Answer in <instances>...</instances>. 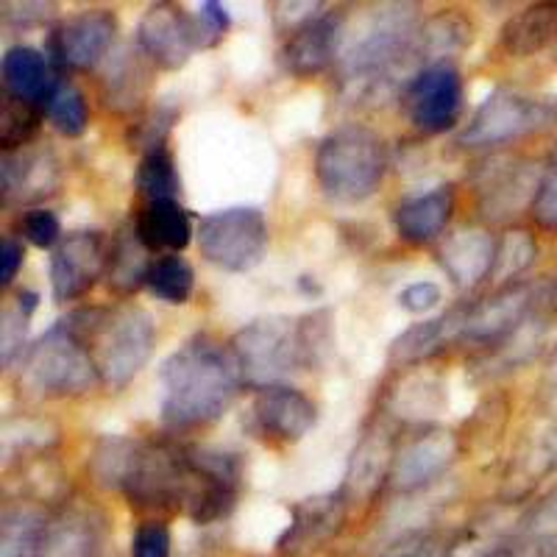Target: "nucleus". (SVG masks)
<instances>
[{
	"instance_id": "obj_27",
	"label": "nucleus",
	"mask_w": 557,
	"mask_h": 557,
	"mask_svg": "<svg viewBox=\"0 0 557 557\" xmlns=\"http://www.w3.org/2000/svg\"><path fill=\"white\" fill-rule=\"evenodd\" d=\"M57 184L59 165L48 151L23 148V151L3 153L0 193H3V203L7 207L17 201H37L42 196H51Z\"/></svg>"
},
{
	"instance_id": "obj_34",
	"label": "nucleus",
	"mask_w": 557,
	"mask_h": 557,
	"mask_svg": "<svg viewBox=\"0 0 557 557\" xmlns=\"http://www.w3.org/2000/svg\"><path fill=\"white\" fill-rule=\"evenodd\" d=\"M146 287L159 301L182 307L190 301L193 290H196V271L178 253H162V257L151 260Z\"/></svg>"
},
{
	"instance_id": "obj_42",
	"label": "nucleus",
	"mask_w": 557,
	"mask_h": 557,
	"mask_svg": "<svg viewBox=\"0 0 557 557\" xmlns=\"http://www.w3.org/2000/svg\"><path fill=\"white\" fill-rule=\"evenodd\" d=\"M176 117H178V112L171 107L151 109V112H146L143 117H137V121L128 126L126 143L143 153H151V151H157V148H168L165 146L168 134H171Z\"/></svg>"
},
{
	"instance_id": "obj_5",
	"label": "nucleus",
	"mask_w": 557,
	"mask_h": 557,
	"mask_svg": "<svg viewBox=\"0 0 557 557\" xmlns=\"http://www.w3.org/2000/svg\"><path fill=\"white\" fill-rule=\"evenodd\" d=\"M20 382L42 399H70L101 385V376L89 343L62 318L28 346L20 360Z\"/></svg>"
},
{
	"instance_id": "obj_33",
	"label": "nucleus",
	"mask_w": 557,
	"mask_h": 557,
	"mask_svg": "<svg viewBox=\"0 0 557 557\" xmlns=\"http://www.w3.org/2000/svg\"><path fill=\"white\" fill-rule=\"evenodd\" d=\"M148 253L151 251L139 243L134 226L117 232V237L112 240V253H109V287L121 296H128L146 285L148 268H151Z\"/></svg>"
},
{
	"instance_id": "obj_18",
	"label": "nucleus",
	"mask_w": 557,
	"mask_h": 557,
	"mask_svg": "<svg viewBox=\"0 0 557 557\" xmlns=\"http://www.w3.org/2000/svg\"><path fill=\"white\" fill-rule=\"evenodd\" d=\"M318 424V405L305 391L271 385L257 391L251 405V430L273 446H293Z\"/></svg>"
},
{
	"instance_id": "obj_52",
	"label": "nucleus",
	"mask_w": 557,
	"mask_h": 557,
	"mask_svg": "<svg viewBox=\"0 0 557 557\" xmlns=\"http://www.w3.org/2000/svg\"><path fill=\"white\" fill-rule=\"evenodd\" d=\"M541 393H544V399L549 401L552 407H557V346L552 348L549 360H546L544 380H541Z\"/></svg>"
},
{
	"instance_id": "obj_19",
	"label": "nucleus",
	"mask_w": 557,
	"mask_h": 557,
	"mask_svg": "<svg viewBox=\"0 0 557 557\" xmlns=\"http://www.w3.org/2000/svg\"><path fill=\"white\" fill-rule=\"evenodd\" d=\"M348 502L343 491H330L310 499L293 502L290 521L276 541V549L285 557H312L335 539L348 519Z\"/></svg>"
},
{
	"instance_id": "obj_21",
	"label": "nucleus",
	"mask_w": 557,
	"mask_h": 557,
	"mask_svg": "<svg viewBox=\"0 0 557 557\" xmlns=\"http://www.w3.org/2000/svg\"><path fill=\"white\" fill-rule=\"evenodd\" d=\"M496 248L499 240L487 228L460 226L437 246V262L457 290H474L494 273Z\"/></svg>"
},
{
	"instance_id": "obj_3",
	"label": "nucleus",
	"mask_w": 557,
	"mask_h": 557,
	"mask_svg": "<svg viewBox=\"0 0 557 557\" xmlns=\"http://www.w3.org/2000/svg\"><path fill=\"white\" fill-rule=\"evenodd\" d=\"M330 343V312L318 310L301 318H253L232 337L228 346L240 366L243 385L262 391L282 385V380L296 371L318 366Z\"/></svg>"
},
{
	"instance_id": "obj_45",
	"label": "nucleus",
	"mask_w": 557,
	"mask_h": 557,
	"mask_svg": "<svg viewBox=\"0 0 557 557\" xmlns=\"http://www.w3.org/2000/svg\"><path fill=\"white\" fill-rule=\"evenodd\" d=\"M380 557H451V541L437 532H407L401 541L387 546Z\"/></svg>"
},
{
	"instance_id": "obj_47",
	"label": "nucleus",
	"mask_w": 557,
	"mask_h": 557,
	"mask_svg": "<svg viewBox=\"0 0 557 557\" xmlns=\"http://www.w3.org/2000/svg\"><path fill=\"white\" fill-rule=\"evenodd\" d=\"M532 218L546 232H557V151L552 153V159L546 162L544 176H541L539 196L532 203Z\"/></svg>"
},
{
	"instance_id": "obj_39",
	"label": "nucleus",
	"mask_w": 557,
	"mask_h": 557,
	"mask_svg": "<svg viewBox=\"0 0 557 557\" xmlns=\"http://www.w3.org/2000/svg\"><path fill=\"white\" fill-rule=\"evenodd\" d=\"M535 260H539V240L530 232H524V228H513V232H507L499 240L491 278H496L502 285H513V282H521L519 276L530 271Z\"/></svg>"
},
{
	"instance_id": "obj_8",
	"label": "nucleus",
	"mask_w": 557,
	"mask_h": 557,
	"mask_svg": "<svg viewBox=\"0 0 557 557\" xmlns=\"http://www.w3.org/2000/svg\"><path fill=\"white\" fill-rule=\"evenodd\" d=\"M552 126H557L555 98H535L519 89L496 87L457 134V146L499 148Z\"/></svg>"
},
{
	"instance_id": "obj_35",
	"label": "nucleus",
	"mask_w": 557,
	"mask_h": 557,
	"mask_svg": "<svg viewBox=\"0 0 557 557\" xmlns=\"http://www.w3.org/2000/svg\"><path fill=\"white\" fill-rule=\"evenodd\" d=\"M137 437L126 435H107L98 441L96 451L89 457V471H92V480L98 482L107 491H121L123 480L128 474V466L134 460V451H137Z\"/></svg>"
},
{
	"instance_id": "obj_26",
	"label": "nucleus",
	"mask_w": 557,
	"mask_h": 557,
	"mask_svg": "<svg viewBox=\"0 0 557 557\" xmlns=\"http://www.w3.org/2000/svg\"><path fill=\"white\" fill-rule=\"evenodd\" d=\"M107 521L96 507L70 505L51 519L39 557H101Z\"/></svg>"
},
{
	"instance_id": "obj_1",
	"label": "nucleus",
	"mask_w": 557,
	"mask_h": 557,
	"mask_svg": "<svg viewBox=\"0 0 557 557\" xmlns=\"http://www.w3.org/2000/svg\"><path fill=\"white\" fill-rule=\"evenodd\" d=\"M424 23L412 3H382L343 34L337 76L348 98L376 101L407 76L426 67Z\"/></svg>"
},
{
	"instance_id": "obj_40",
	"label": "nucleus",
	"mask_w": 557,
	"mask_h": 557,
	"mask_svg": "<svg viewBox=\"0 0 557 557\" xmlns=\"http://www.w3.org/2000/svg\"><path fill=\"white\" fill-rule=\"evenodd\" d=\"M441 405H444L441 385L432 376H407L391 399L393 416L412 418V421H424L426 416H435Z\"/></svg>"
},
{
	"instance_id": "obj_32",
	"label": "nucleus",
	"mask_w": 557,
	"mask_h": 557,
	"mask_svg": "<svg viewBox=\"0 0 557 557\" xmlns=\"http://www.w3.org/2000/svg\"><path fill=\"white\" fill-rule=\"evenodd\" d=\"M51 519L37 505H12L0 516V557H39Z\"/></svg>"
},
{
	"instance_id": "obj_22",
	"label": "nucleus",
	"mask_w": 557,
	"mask_h": 557,
	"mask_svg": "<svg viewBox=\"0 0 557 557\" xmlns=\"http://www.w3.org/2000/svg\"><path fill=\"white\" fill-rule=\"evenodd\" d=\"M457 196L451 184H441L426 193L405 198L393 209V228L407 246H426L444 235L455 215Z\"/></svg>"
},
{
	"instance_id": "obj_36",
	"label": "nucleus",
	"mask_w": 557,
	"mask_h": 557,
	"mask_svg": "<svg viewBox=\"0 0 557 557\" xmlns=\"http://www.w3.org/2000/svg\"><path fill=\"white\" fill-rule=\"evenodd\" d=\"M137 193L146 201H165V198H178L182 193V176H178L176 159L168 148H157L151 153H143L137 168Z\"/></svg>"
},
{
	"instance_id": "obj_48",
	"label": "nucleus",
	"mask_w": 557,
	"mask_h": 557,
	"mask_svg": "<svg viewBox=\"0 0 557 557\" xmlns=\"http://www.w3.org/2000/svg\"><path fill=\"white\" fill-rule=\"evenodd\" d=\"M441 298H444V290L435 282H412L399 293V307L412 315H424L441 305Z\"/></svg>"
},
{
	"instance_id": "obj_49",
	"label": "nucleus",
	"mask_w": 557,
	"mask_h": 557,
	"mask_svg": "<svg viewBox=\"0 0 557 557\" xmlns=\"http://www.w3.org/2000/svg\"><path fill=\"white\" fill-rule=\"evenodd\" d=\"M198 23H201L203 34L209 37V42L215 45L221 42L223 37H226L228 26H232V20H228V12L223 3H215V0H203L201 7H198L196 12Z\"/></svg>"
},
{
	"instance_id": "obj_11",
	"label": "nucleus",
	"mask_w": 557,
	"mask_h": 557,
	"mask_svg": "<svg viewBox=\"0 0 557 557\" xmlns=\"http://www.w3.org/2000/svg\"><path fill=\"white\" fill-rule=\"evenodd\" d=\"M539 290L530 282L502 285L491 296L460 307V337L457 346L496 348L499 351L516 332L539 312Z\"/></svg>"
},
{
	"instance_id": "obj_20",
	"label": "nucleus",
	"mask_w": 557,
	"mask_h": 557,
	"mask_svg": "<svg viewBox=\"0 0 557 557\" xmlns=\"http://www.w3.org/2000/svg\"><path fill=\"white\" fill-rule=\"evenodd\" d=\"M396 449H399V444H396V435H393L391 426L382 424V421L366 426L360 444L351 451V460H348L346 476H343L341 485L348 507L371 505L382 494V487H387Z\"/></svg>"
},
{
	"instance_id": "obj_41",
	"label": "nucleus",
	"mask_w": 557,
	"mask_h": 557,
	"mask_svg": "<svg viewBox=\"0 0 557 557\" xmlns=\"http://www.w3.org/2000/svg\"><path fill=\"white\" fill-rule=\"evenodd\" d=\"M42 109L26 107V103L7 98L3 112H0V146H3V153L23 151V148L32 146L34 137L39 134V126H42Z\"/></svg>"
},
{
	"instance_id": "obj_44",
	"label": "nucleus",
	"mask_w": 557,
	"mask_h": 557,
	"mask_svg": "<svg viewBox=\"0 0 557 557\" xmlns=\"http://www.w3.org/2000/svg\"><path fill=\"white\" fill-rule=\"evenodd\" d=\"M17 235L20 240L32 243L37 248H57L64 240L62 223H59L57 212L45 207L28 209V212H23L17 218Z\"/></svg>"
},
{
	"instance_id": "obj_29",
	"label": "nucleus",
	"mask_w": 557,
	"mask_h": 557,
	"mask_svg": "<svg viewBox=\"0 0 557 557\" xmlns=\"http://www.w3.org/2000/svg\"><path fill=\"white\" fill-rule=\"evenodd\" d=\"M460 321H462V312L460 307H457V310L446 312V315L412 323L410 330L401 332V335L391 343V362L393 366L412 368L432 360V357H437L449 346H457V337H460Z\"/></svg>"
},
{
	"instance_id": "obj_43",
	"label": "nucleus",
	"mask_w": 557,
	"mask_h": 557,
	"mask_svg": "<svg viewBox=\"0 0 557 557\" xmlns=\"http://www.w3.org/2000/svg\"><path fill=\"white\" fill-rule=\"evenodd\" d=\"M28 321H32V315L17 301L3 307V315H0V362H3V368H12V362L17 357L23 360V355L28 351Z\"/></svg>"
},
{
	"instance_id": "obj_15",
	"label": "nucleus",
	"mask_w": 557,
	"mask_h": 557,
	"mask_svg": "<svg viewBox=\"0 0 557 557\" xmlns=\"http://www.w3.org/2000/svg\"><path fill=\"white\" fill-rule=\"evenodd\" d=\"M348 14L343 9L312 12L287 28V37L278 51V62L293 78H318L337 64Z\"/></svg>"
},
{
	"instance_id": "obj_24",
	"label": "nucleus",
	"mask_w": 557,
	"mask_h": 557,
	"mask_svg": "<svg viewBox=\"0 0 557 557\" xmlns=\"http://www.w3.org/2000/svg\"><path fill=\"white\" fill-rule=\"evenodd\" d=\"M552 474H557V418L541 421L521 437L505 480L507 496L510 499L530 496L539 482Z\"/></svg>"
},
{
	"instance_id": "obj_12",
	"label": "nucleus",
	"mask_w": 557,
	"mask_h": 557,
	"mask_svg": "<svg viewBox=\"0 0 557 557\" xmlns=\"http://www.w3.org/2000/svg\"><path fill=\"white\" fill-rule=\"evenodd\" d=\"M117 32L121 23L112 9H84L51 28L45 57L59 73H89L109 57Z\"/></svg>"
},
{
	"instance_id": "obj_46",
	"label": "nucleus",
	"mask_w": 557,
	"mask_h": 557,
	"mask_svg": "<svg viewBox=\"0 0 557 557\" xmlns=\"http://www.w3.org/2000/svg\"><path fill=\"white\" fill-rule=\"evenodd\" d=\"M173 535L165 519L139 521L132 539V557H171Z\"/></svg>"
},
{
	"instance_id": "obj_51",
	"label": "nucleus",
	"mask_w": 557,
	"mask_h": 557,
	"mask_svg": "<svg viewBox=\"0 0 557 557\" xmlns=\"http://www.w3.org/2000/svg\"><path fill=\"white\" fill-rule=\"evenodd\" d=\"M51 9V3H3V20L14 26H32L48 20Z\"/></svg>"
},
{
	"instance_id": "obj_9",
	"label": "nucleus",
	"mask_w": 557,
	"mask_h": 557,
	"mask_svg": "<svg viewBox=\"0 0 557 557\" xmlns=\"http://www.w3.org/2000/svg\"><path fill=\"white\" fill-rule=\"evenodd\" d=\"M198 251L209 265L228 273H246L265 260L271 228L257 207H228L209 212L196 228Z\"/></svg>"
},
{
	"instance_id": "obj_13",
	"label": "nucleus",
	"mask_w": 557,
	"mask_h": 557,
	"mask_svg": "<svg viewBox=\"0 0 557 557\" xmlns=\"http://www.w3.org/2000/svg\"><path fill=\"white\" fill-rule=\"evenodd\" d=\"M196 14H187L176 3H153L139 17L137 51L159 70H182L198 48H209Z\"/></svg>"
},
{
	"instance_id": "obj_6",
	"label": "nucleus",
	"mask_w": 557,
	"mask_h": 557,
	"mask_svg": "<svg viewBox=\"0 0 557 557\" xmlns=\"http://www.w3.org/2000/svg\"><path fill=\"white\" fill-rule=\"evenodd\" d=\"M157 337L153 315L143 307L126 305L117 310H101L96 330L89 335L101 385L109 391L126 387L148 366Z\"/></svg>"
},
{
	"instance_id": "obj_17",
	"label": "nucleus",
	"mask_w": 557,
	"mask_h": 557,
	"mask_svg": "<svg viewBox=\"0 0 557 557\" xmlns=\"http://www.w3.org/2000/svg\"><path fill=\"white\" fill-rule=\"evenodd\" d=\"M112 240L103 232H73L64 237L51 257V290L59 305L87 296L107 276Z\"/></svg>"
},
{
	"instance_id": "obj_23",
	"label": "nucleus",
	"mask_w": 557,
	"mask_h": 557,
	"mask_svg": "<svg viewBox=\"0 0 557 557\" xmlns=\"http://www.w3.org/2000/svg\"><path fill=\"white\" fill-rule=\"evenodd\" d=\"M541 176L544 171H535L530 162H496L482 184V215L494 221H507L519 215L521 209H532L539 196Z\"/></svg>"
},
{
	"instance_id": "obj_7",
	"label": "nucleus",
	"mask_w": 557,
	"mask_h": 557,
	"mask_svg": "<svg viewBox=\"0 0 557 557\" xmlns=\"http://www.w3.org/2000/svg\"><path fill=\"white\" fill-rule=\"evenodd\" d=\"M187 444L171 437L139 441L128 474L121 485L128 507L148 519H165L182 513L184 485H187Z\"/></svg>"
},
{
	"instance_id": "obj_28",
	"label": "nucleus",
	"mask_w": 557,
	"mask_h": 557,
	"mask_svg": "<svg viewBox=\"0 0 557 557\" xmlns=\"http://www.w3.org/2000/svg\"><path fill=\"white\" fill-rule=\"evenodd\" d=\"M134 232L151 253H178L193 243V218L178 198L146 201L134 218Z\"/></svg>"
},
{
	"instance_id": "obj_50",
	"label": "nucleus",
	"mask_w": 557,
	"mask_h": 557,
	"mask_svg": "<svg viewBox=\"0 0 557 557\" xmlns=\"http://www.w3.org/2000/svg\"><path fill=\"white\" fill-rule=\"evenodd\" d=\"M26 262V248L23 240H17L14 235L3 237V248H0V285L9 287L17 278L20 268Z\"/></svg>"
},
{
	"instance_id": "obj_31",
	"label": "nucleus",
	"mask_w": 557,
	"mask_h": 557,
	"mask_svg": "<svg viewBox=\"0 0 557 557\" xmlns=\"http://www.w3.org/2000/svg\"><path fill=\"white\" fill-rule=\"evenodd\" d=\"M499 42L510 57L527 59L557 42V3H535L507 20Z\"/></svg>"
},
{
	"instance_id": "obj_30",
	"label": "nucleus",
	"mask_w": 557,
	"mask_h": 557,
	"mask_svg": "<svg viewBox=\"0 0 557 557\" xmlns=\"http://www.w3.org/2000/svg\"><path fill=\"white\" fill-rule=\"evenodd\" d=\"M502 557H557V482L521 516Z\"/></svg>"
},
{
	"instance_id": "obj_25",
	"label": "nucleus",
	"mask_w": 557,
	"mask_h": 557,
	"mask_svg": "<svg viewBox=\"0 0 557 557\" xmlns=\"http://www.w3.org/2000/svg\"><path fill=\"white\" fill-rule=\"evenodd\" d=\"M0 76H3L7 98L34 109H45V103H48V98L53 96V89L59 84L51 59L37 51V48H32V45H12L3 53Z\"/></svg>"
},
{
	"instance_id": "obj_2",
	"label": "nucleus",
	"mask_w": 557,
	"mask_h": 557,
	"mask_svg": "<svg viewBox=\"0 0 557 557\" xmlns=\"http://www.w3.org/2000/svg\"><path fill=\"white\" fill-rule=\"evenodd\" d=\"M243 387L232 346L212 335H196L159 366V416L173 432L215 424L235 405Z\"/></svg>"
},
{
	"instance_id": "obj_4",
	"label": "nucleus",
	"mask_w": 557,
	"mask_h": 557,
	"mask_svg": "<svg viewBox=\"0 0 557 557\" xmlns=\"http://www.w3.org/2000/svg\"><path fill=\"white\" fill-rule=\"evenodd\" d=\"M385 139L362 123L332 128L315 151L318 187L335 203H360L371 198L385 182Z\"/></svg>"
},
{
	"instance_id": "obj_10",
	"label": "nucleus",
	"mask_w": 557,
	"mask_h": 557,
	"mask_svg": "<svg viewBox=\"0 0 557 557\" xmlns=\"http://www.w3.org/2000/svg\"><path fill=\"white\" fill-rule=\"evenodd\" d=\"M187 485L182 513L198 527L218 524L235 510L243 487V460L235 451L190 446L184 449Z\"/></svg>"
},
{
	"instance_id": "obj_16",
	"label": "nucleus",
	"mask_w": 557,
	"mask_h": 557,
	"mask_svg": "<svg viewBox=\"0 0 557 557\" xmlns=\"http://www.w3.org/2000/svg\"><path fill=\"white\" fill-rule=\"evenodd\" d=\"M460 437L441 426H426L401 441L393 460L387 487L401 496L426 491L444 480L460 457Z\"/></svg>"
},
{
	"instance_id": "obj_53",
	"label": "nucleus",
	"mask_w": 557,
	"mask_h": 557,
	"mask_svg": "<svg viewBox=\"0 0 557 557\" xmlns=\"http://www.w3.org/2000/svg\"><path fill=\"white\" fill-rule=\"evenodd\" d=\"M555 298H557V285H555Z\"/></svg>"
},
{
	"instance_id": "obj_14",
	"label": "nucleus",
	"mask_w": 557,
	"mask_h": 557,
	"mask_svg": "<svg viewBox=\"0 0 557 557\" xmlns=\"http://www.w3.org/2000/svg\"><path fill=\"white\" fill-rule=\"evenodd\" d=\"M407 121L424 134H444L457 126L462 114V76L446 62L426 64L405 84L401 92Z\"/></svg>"
},
{
	"instance_id": "obj_37",
	"label": "nucleus",
	"mask_w": 557,
	"mask_h": 557,
	"mask_svg": "<svg viewBox=\"0 0 557 557\" xmlns=\"http://www.w3.org/2000/svg\"><path fill=\"white\" fill-rule=\"evenodd\" d=\"M42 114L62 137H82L89 126V103L82 89L70 78H59L53 96L45 103Z\"/></svg>"
},
{
	"instance_id": "obj_38",
	"label": "nucleus",
	"mask_w": 557,
	"mask_h": 557,
	"mask_svg": "<svg viewBox=\"0 0 557 557\" xmlns=\"http://www.w3.org/2000/svg\"><path fill=\"white\" fill-rule=\"evenodd\" d=\"M148 89V70L139 64V59L121 57L112 67L103 73V98L109 109H134L143 103Z\"/></svg>"
}]
</instances>
